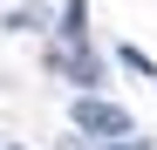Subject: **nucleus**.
<instances>
[{"instance_id": "obj_5", "label": "nucleus", "mask_w": 157, "mask_h": 150, "mask_svg": "<svg viewBox=\"0 0 157 150\" xmlns=\"http://www.w3.org/2000/svg\"><path fill=\"white\" fill-rule=\"evenodd\" d=\"M7 28H14V34H34V28H48V21H41V14H28V7H21V14H7Z\"/></svg>"}, {"instance_id": "obj_3", "label": "nucleus", "mask_w": 157, "mask_h": 150, "mask_svg": "<svg viewBox=\"0 0 157 150\" xmlns=\"http://www.w3.org/2000/svg\"><path fill=\"white\" fill-rule=\"evenodd\" d=\"M62 34L68 41H89V0H62Z\"/></svg>"}, {"instance_id": "obj_2", "label": "nucleus", "mask_w": 157, "mask_h": 150, "mask_svg": "<svg viewBox=\"0 0 157 150\" xmlns=\"http://www.w3.org/2000/svg\"><path fill=\"white\" fill-rule=\"evenodd\" d=\"M48 68L68 75V82H82V89L102 82V62H96V48H89V41H62V48H48Z\"/></svg>"}, {"instance_id": "obj_1", "label": "nucleus", "mask_w": 157, "mask_h": 150, "mask_svg": "<svg viewBox=\"0 0 157 150\" xmlns=\"http://www.w3.org/2000/svg\"><path fill=\"white\" fill-rule=\"evenodd\" d=\"M75 130H89V137H137V123H130V109H116V103H102V96H75Z\"/></svg>"}, {"instance_id": "obj_4", "label": "nucleus", "mask_w": 157, "mask_h": 150, "mask_svg": "<svg viewBox=\"0 0 157 150\" xmlns=\"http://www.w3.org/2000/svg\"><path fill=\"white\" fill-rule=\"evenodd\" d=\"M123 68H137V75H144V82H150V75H157V68H150V55H144V48H137V41H130V48H123Z\"/></svg>"}, {"instance_id": "obj_6", "label": "nucleus", "mask_w": 157, "mask_h": 150, "mask_svg": "<svg viewBox=\"0 0 157 150\" xmlns=\"http://www.w3.org/2000/svg\"><path fill=\"white\" fill-rule=\"evenodd\" d=\"M102 150H150V137H116V143H102Z\"/></svg>"}]
</instances>
